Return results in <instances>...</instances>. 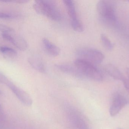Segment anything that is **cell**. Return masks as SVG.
I'll return each mask as SVG.
<instances>
[{
    "instance_id": "obj_1",
    "label": "cell",
    "mask_w": 129,
    "mask_h": 129,
    "mask_svg": "<svg viewBox=\"0 0 129 129\" xmlns=\"http://www.w3.org/2000/svg\"><path fill=\"white\" fill-rule=\"evenodd\" d=\"M33 8L39 14L44 15L49 19L59 21L62 15L56 5L55 1L51 0H39L35 1Z\"/></svg>"
},
{
    "instance_id": "obj_2",
    "label": "cell",
    "mask_w": 129,
    "mask_h": 129,
    "mask_svg": "<svg viewBox=\"0 0 129 129\" xmlns=\"http://www.w3.org/2000/svg\"><path fill=\"white\" fill-rule=\"evenodd\" d=\"M74 65L84 78H89L96 81H101L103 80L102 73L94 64L77 58L74 61Z\"/></svg>"
},
{
    "instance_id": "obj_3",
    "label": "cell",
    "mask_w": 129,
    "mask_h": 129,
    "mask_svg": "<svg viewBox=\"0 0 129 129\" xmlns=\"http://www.w3.org/2000/svg\"><path fill=\"white\" fill-rule=\"evenodd\" d=\"M97 10L100 18L106 23H113L116 20L115 8L112 2L99 1L97 3Z\"/></svg>"
},
{
    "instance_id": "obj_4",
    "label": "cell",
    "mask_w": 129,
    "mask_h": 129,
    "mask_svg": "<svg viewBox=\"0 0 129 129\" xmlns=\"http://www.w3.org/2000/svg\"><path fill=\"white\" fill-rule=\"evenodd\" d=\"M78 59L89 62L92 64H100L104 60V55L98 49L91 48L83 47L76 51Z\"/></svg>"
},
{
    "instance_id": "obj_5",
    "label": "cell",
    "mask_w": 129,
    "mask_h": 129,
    "mask_svg": "<svg viewBox=\"0 0 129 129\" xmlns=\"http://www.w3.org/2000/svg\"><path fill=\"white\" fill-rule=\"evenodd\" d=\"M6 86L12 91L17 98L23 104L28 107L32 105V98L30 95L26 92L17 86L10 80Z\"/></svg>"
},
{
    "instance_id": "obj_6",
    "label": "cell",
    "mask_w": 129,
    "mask_h": 129,
    "mask_svg": "<svg viewBox=\"0 0 129 129\" xmlns=\"http://www.w3.org/2000/svg\"><path fill=\"white\" fill-rule=\"evenodd\" d=\"M128 103V100L125 96L121 94H116L113 98L112 104L110 107V115L112 117L115 116Z\"/></svg>"
},
{
    "instance_id": "obj_7",
    "label": "cell",
    "mask_w": 129,
    "mask_h": 129,
    "mask_svg": "<svg viewBox=\"0 0 129 129\" xmlns=\"http://www.w3.org/2000/svg\"><path fill=\"white\" fill-rule=\"evenodd\" d=\"M68 120L74 129H89L87 123L78 112L71 109L68 111Z\"/></svg>"
},
{
    "instance_id": "obj_8",
    "label": "cell",
    "mask_w": 129,
    "mask_h": 129,
    "mask_svg": "<svg viewBox=\"0 0 129 129\" xmlns=\"http://www.w3.org/2000/svg\"><path fill=\"white\" fill-rule=\"evenodd\" d=\"M2 36L21 51H25L28 48L27 42L21 36L17 35H11L10 33H2Z\"/></svg>"
},
{
    "instance_id": "obj_9",
    "label": "cell",
    "mask_w": 129,
    "mask_h": 129,
    "mask_svg": "<svg viewBox=\"0 0 129 129\" xmlns=\"http://www.w3.org/2000/svg\"><path fill=\"white\" fill-rule=\"evenodd\" d=\"M55 66L60 71L64 73L79 78H84L77 67L74 65L61 64L55 65Z\"/></svg>"
},
{
    "instance_id": "obj_10",
    "label": "cell",
    "mask_w": 129,
    "mask_h": 129,
    "mask_svg": "<svg viewBox=\"0 0 129 129\" xmlns=\"http://www.w3.org/2000/svg\"><path fill=\"white\" fill-rule=\"evenodd\" d=\"M105 72L114 79L123 82L126 76L116 67L112 64H108L105 67Z\"/></svg>"
},
{
    "instance_id": "obj_11",
    "label": "cell",
    "mask_w": 129,
    "mask_h": 129,
    "mask_svg": "<svg viewBox=\"0 0 129 129\" xmlns=\"http://www.w3.org/2000/svg\"><path fill=\"white\" fill-rule=\"evenodd\" d=\"M42 44L45 51L52 57H56L59 55L60 50L59 48L51 42L48 39L44 38Z\"/></svg>"
},
{
    "instance_id": "obj_12",
    "label": "cell",
    "mask_w": 129,
    "mask_h": 129,
    "mask_svg": "<svg viewBox=\"0 0 129 129\" xmlns=\"http://www.w3.org/2000/svg\"><path fill=\"white\" fill-rule=\"evenodd\" d=\"M63 2L66 6L68 13L70 18L71 22L79 20L77 14L74 1L71 0H64Z\"/></svg>"
},
{
    "instance_id": "obj_13",
    "label": "cell",
    "mask_w": 129,
    "mask_h": 129,
    "mask_svg": "<svg viewBox=\"0 0 129 129\" xmlns=\"http://www.w3.org/2000/svg\"><path fill=\"white\" fill-rule=\"evenodd\" d=\"M28 61L31 66L36 70L43 73L46 72L44 64L39 58L36 57H31L28 59Z\"/></svg>"
},
{
    "instance_id": "obj_14",
    "label": "cell",
    "mask_w": 129,
    "mask_h": 129,
    "mask_svg": "<svg viewBox=\"0 0 129 129\" xmlns=\"http://www.w3.org/2000/svg\"><path fill=\"white\" fill-rule=\"evenodd\" d=\"M101 39L103 45L107 50L111 51L113 48V44L111 42L106 35L104 34H101Z\"/></svg>"
},
{
    "instance_id": "obj_15",
    "label": "cell",
    "mask_w": 129,
    "mask_h": 129,
    "mask_svg": "<svg viewBox=\"0 0 129 129\" xmlns=\"http://www.w3.org/2000/svg\"><path fill=\"white\" fill-rule=\"evenodd\" d=\"M0 51L2 53L9 56H14L17 55L16 50L13 48L6 47H0Z\"/></svg>"
},
{
    "instance_id": "obj_16",
    "label": "cell",
    "mask_w": 129,
    "mask_h": 129,
    "mask_svg": "<svg viewBox=\"0 0 129 129\" xmlns=\"http://www.w3.org/2000/svg\"><path fill=\"white\" fill-rule=\"evenodd\" d=\"M0 31L2 33H10L14 32V30L9 27L0 23Z\"/></svg>"
},
{
    "instance_id": "obj_17",
    "label": "cell",
    "mask_w": 129,
    "mask_h": 129,
    "mask_svg": "<svg viewBox=\"0 0 129 129\" xmlns=\"http://www.w3.org/2000/svg\"><path fill=\"white\" fill-rule=\"evenodd\" d=\"M126 72L127 77H126V79L123 83L125 88L129 91V68H126Z\"/></svg>"
},
{
    "instance_id": "obj_18",
    "label": "cell",
    "mask_w": 129,
    "mask_h": 129,
    "mask_svg": "<svg viewBox=\"0 0 129 129\" xmlns=\"http://www.w3.org/2000/svg\"><path fill=\"white\" fill-rule=\"evenodd\" d=\"M14 15L10 14L7 13H3L0 11V18H9L14 17Z\"/></svg>"
},
{
    "instance_id": "obj_19",
    "label": "cell",
    "mask_w": 129,
    "mask_h": 129,
    "mask_svg": "<svg viewBox=\"0 0 129 129\" xmlns=\"http://www.w3.org/2000/svg\"><path fill=\"white\" fill-rule=\"evenodd\" d=\"M14 2H16L17 4H24L27 3L29 1L27 0H17V1H14Z\"/></svg>"
},
{
    "instance_id": "obj_20",
    "label": "cell",
    "mask_w": 129,
    "mask_h": 129,
    "mask_svg": "<svg viewBox=\"0 0 129 129\" xmlns=\"http://www.w3.org/2000/svg\"><path fill=\"white\" fill-rule=\"evenodd\" d=\"M2 111V108L1 106L0 105V114H1Z\"/></svg>"
},
{
    "instance_id": "obj_21",
    "label": "cell",
    "mask_w": 129,
    "mask_h": 129,
    "mask_svg": "<svg viewBox=\"0 0 129 129\" xmlns=\"http://www.w3.org/2000/svg\"><path fill=\"white\" fill-rule=\"evenodd\" d=\"M117 129H124L121 128H118Z\"/></svg>"
},
{
    "instance_id": "obj_22",
    "label": "cell",
    "mask_w": 129,
    "mask_h": 129,
    "mask_svg": "<svg viewBox=\"0 0 129 129\" xmlns=\"http://www.w3.org/2000/svg\"><path fill=\"white\" fill-rule=\"evenodd\" d=\"M1 91H0V94H1Z\"/></svg>"
}]
</instances>
